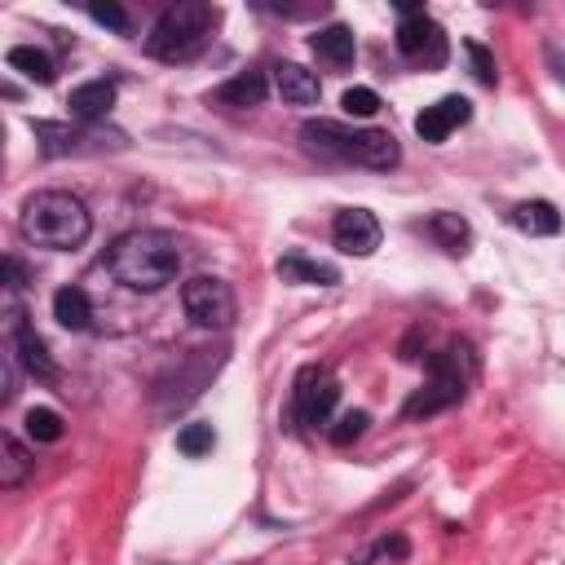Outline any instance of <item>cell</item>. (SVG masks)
I'll return each mask as SVG.
<instances>
[{
  "label": "cell",
  "mask_w": 565,
  "mask_h": 565,
  "mask_svg": "<svg viewBox=\"0 0 565 565\" xmlns=\"http://www.w3.org/2000/svg\"><path fill=\"white\" fill-rule=\"evenodd\" d=\"M274 89H278L282 102H292V107H314L319 93H323L319 76L306 71L301 63H278V67H274Z\"/></svg>",
  "instance_id": "4fadbf2b"
},
{
  "label": "cell",
  "mask_w": 565,
  "mask_h": 565,
  "mask_svg": "<svg viewBox=\"0 0 565 565\" xmlns=\"http://www.w3.org/2000/svg\"><path fill=\"white\" fill-rule=\"evenodd\" d=\"M107 265H111V274L124 282V288L159 292L164 282H173L177 269H181V247L164 230H129V234H120L111 243Z\"/></svg>",
  "instance_id": "6da1fadb"
},
{
  "label": "cell",
  "mask_w": 565,
  "mask_h": 565,
  "mask_svg": "<svg viewBox=\"0 0 565 565\" xmlns=\"http://www.w3.org/2000/svg\"><path fill=\"white\" fill-rule=\"evenodd\" d=\"M341 107H345V115H358V120H372V115L380 111V93H376V89H367V85H354V89H345V98H341Z\"/></svg>",
  "instance_id": "d4e9b609"
},
{
  "label": "cell",
  "mask_w": 565,
  "mask_h": 565,
  "mask_svg": "<svg viewBox=\"0 0 565 565\" xmlns=\"http://www.w3.org/2000/svg\"><path fill=\"white\" fill-rule=\"evenodd\" d=\"M181 306H186V319L195 328H230L234 323V292L225 278H212V274H195L181 282Z\"/></svg>",
  "instance_id": "8992f818"
},
{
  "label": "cell",
  "mask_w": 565,
  "mask_h": 565,
  "mask_svg": "<svg viewBox=\"0 0 565 565\" xmlns=\"http://www.w3.org/2000/svg\"><path fill=\"white\" fill-rule=\"evenodd\" d=\"M0 451H5V459H0V486H23L36 468V459L27 455V446L14 437V433H0Z\"/></svg>",
  "instance_id": "ffe728a7"
},
{
  "label": "cell",
  "mask_w": 565,
  "mask_h": 565,
  "mask_svg": "<svg viewBox=\"0 0 565 565\" xmlns=\"http://www.w3.org/2000/svg\"><path fill=\"white\" fill-rule=\"evenodd\" d=\"M54 319H58L67 332H89L93 306H89L85 288H58V292H54Z\"/></svg>",
  "instance_id": "ac0fdd59"
},
{
  "label": "cell",
  "mask_w": 565,
  "mask_h": 565,
  "mask_svg": "<svg viewBox=\"0 0 565 565\" xmlns=\"http://www.w3.org/2000/svg\"><path fill=\"white\" fill-rule=\"evenodd\" d=\"M5 63H10V71H19V76H27V80H36V85H54V58L45 54V49H36V45H14L10 54H5Z\"/></svg>",
  "instance_id": "44dd1931"
},
{
  "label": "cell",
  "mask_w": 565,
  "mask_h": 565,
  "mask_svg": "<svg viewBox=\"0 0 565 565\" xmlns=\"http://www.w3.org/2000/svg\"><path fill=\"white\" fill-rule=\"evenodd\" d=\"M278 278L282 282H306V288H336L341 269L328 265V261H314L306 252H288V256L278 261Z\"/></svg>",
  "instance_id": "7c38bea8"
},
{
  "label": "cell",
  "mask_w": 565,
  "mask_h": 565,
  "mask_svg": "<svg viewBox=\"0 0 565 565\" xmlns=\"http://www.w3.org/2000/svg\"><path fill=\"white\" fill-rule=\"evenodd\" d=\"M464 49H468V58H473V71H477V80H481V85H495V58L486 54V45L468 41Z\"/></svg>",
  "instance_id": "83f0119b"
},
{
  "label": "cell",
  "mask_w": 565,
  "mask_h": 565,
  "mask_svg": "<svg viewBox=\"0 0 565 565\" xmlns=\"http://www.w3.org/2000/svg\"><path fill=\"white\" fill-rule=\"evenodd\" d=\"M67 107H71V120H80V124H98V120L115 107V85H107V80H89V85L71 89Z\"/></svg>",
  "instance_id": "5bb4252c"
},
{
  "label": "cell",
  "mask_w": 565,
  "mask_h": 565,
  "mask_svg": "<svg viewBox=\"0 0 565 565\" xmlns=\"http://www.w3.org/2000/svg\"><path fill=\"white\" fill-rule=\"evenodd\" d=\"M512 225L521 234H556L561 230V212L547 199H525L512 208Z\"/></svg>",
  "instance_id": "d6986e66"
},
{
  "label": "cell",
  "mask_w": 565,
  "mask_h": 565,
  "mask_svg": "<svg viewBox=\"0 0 565 565\" xmlns=\"http://www.w3.org/2000/svg\"><path fill=\"white\" fill-rule=\"evenodd\" d=\"M310 49H314L323 63H332V67H350V63H354V54H358L354 32H350V27H341V23H332V27L314 32V36H310Z\"/></svg>",
  "instance_id": "e0dca14e"
},
{
  "label": "cell",
  "mask_w": 565,
  "mask_h": 565,
  "mask_svg": "<svg viewBox=\"0 0 565 565\" xmlns=\"http://www.w3.org/2000/svg\"><path fill=\"white\" fill-rule=\"evenodd\" d=\"M265 93H269V80H265V71H239L234 80H225L217 93H212V102L217 107H261L265 102Z\"/></svg>",
  "instance_id": "9a60e30c"
},
{
  "label": "cell",
  "mask_w": 565,
  "mask_h": 565,
  "mask_svg": "<svg viewBox=\"0 0 565 565\" xmlns=\"http://www.w3.org/2000/svg\"><path fill=\"white\" fill-rule=\"evenodd\" d=\"M398 54L420 63V67H442L446 63V36L442 27L424 14V10H411L402 5V23H398Z\"/></svg>",
  "instance_id": "52a82bcc"
},
{
  "label": "cell",
  "mask_w": 565,
  "mask_h": 565,
  "mask_svg": "<svg viewBox=\"0 0 565 565\" xmlns=\"http://www.w3.org/2000/svg\"><path fill=\"white\" fill-rule=\"evenodd\" d=\"M336 402H341V385H336V376H332V372H323V367H306V372L297 376V416H301V424H310V429H328V424H332Z\"/></svg>",
  "instance_id": "ba28073f"
},
{
  "label": "cell",
  "mask_w": 565,
  "mask_h": 565,
  "mask_svg": "<svg viewBox=\"0 0 565 565\" xmlns=\"http://www.w3.org/2000/svg\"><path fill=\"white\" fill-rule=\"evenodd\" d=\"M19 225H23V239L27 243L54 247V252L80 247L93 234V217H89L85 199L67 195V190H41V195H32Z\"/></svg>",
  "instance_id": "7a4b0ae2"
},
{
  "label": "cell",
  "mask_w": 565,
  "mask_h": 565,
  "mask_svg": "<svg viewBox=\"0 0 565 565\" xmlns=\"http://www.w3.org/2000/svg\"><path fill=\"white\" fill-rule=\"evenodd\" d=\"M301 137H306L310 151H319L328 159H345V164L376 168V173H389L402 159L398 142L389 133H380V129H345L336 120H306Z\"/></svg>",
  "instance_id": "3957f363"
},
{
  "label": "cell",
  "mask_w": 565,
  "mask_h": 565,
  "mask_svg": "<svg viewBox=\"0 0 565 565\" xmlns=\"http://www.w3.org/2000/svg\"><path fill=\"white\" fill-rule=\"evenodd\" d=\"M212 446H217V429H212V424H186V429L177 433V451L190 455V459L208 455Z\"/></svg>",
  "instance_id": "cb8c5ba5"
},
{
  "label": "cell",
  "mask_w": 565,
  "mask_h": 565,
  "mask_svg": "<svg viewBox=\"0 0 565 565\" xmlns=\"http://www.w3.org/2000/svg\"><path fill=\"white\" fill-rule=\"evenodd\" d=\"M332 239L345 256H372L380 247V221L367 208H345L332 221Z\"/></svg>",
  "instance_id": "9c48e42d"
},
{
  "label": "cell",
  "mask_w": 565,
  "mask_h": 565,
  "mask_svg": "<svg viewBox=\"0 0 565 565\" xmlns=\"http://www.w3.org/2000/svg\"><path fill=\"white\" fill-rule=\"evenodd\" d=\"M424 230H429L446 252H455V256H464L468 243H473V230H468V221H464L459 212H433Z\"/></svg>",
  "instance_id": "7402d4cb"
},
{
  "label": "cell",
  "mask_w": 565,
  "mask_h": 565,
  "mask_svg": "<svg viewBox=\"0 0 565 565\" xmlns=\"http://www.w3.org/2000/svg\"><path fill=\"white\" fill-rule=\"evenodd\" d=\"M23 424H27V437L32 442H58L63 437V416L54 407H32Z\"/></svg>",
  "instance_id": "603a6c76"
},
{
  "label": "cell",
  "mask_w": 565,
  "mask_h": 565,
  "mask_svg": "<svg viewBox=\"0 0 565 565\" xmlns=\"http://www.w3.org/2000/svg\"><path fill=\"white\" fill-rule=\"evenodd\" d=\"M89 14H93V23H102V27H111V32H129V14H124L120 5H111V0H107V5H102V0H93Z\"/></svg>",
  "instance_id": "4316f807"
},
{
  "label": "cell",
  "mask_w": 565,
  "mask_h": 565,
  "mask_svg": "<svg viewBox=\"0 0 565 565\" xmlns=\"http://www.w3.org/2000/svg\"><path fill=\"white\" fill-rule=\"evenodd\" d=\"M10 336H14V358L36 376V380H54L58 376V367H54V358H49V350H45V341L32 332V323L23 319V310H14L10 314Z\"/></svg>",
  "instance_id": "8fae6325"
},
{
  "label": "cell",
  "mask_w": 565,
  "mask_h": 565,
  "mask_svg": "<svg viewBox=\"0 0 565 565\" xmlns=\"http://www.w3.org/2000/svg\"><path fill=\"white\" fill-rule=\"evenodd\" d=\"M217 10L203 5V0H177L159 14V23L146 36V54L159 63H190L203 54L208 36H212Z\"/></svg>",
  "instance_id": "277c9868"
},
{
  "label": "cell",
  "mask_w": 565,
  "mask_h": 565,
  "mask_svg": "<svg viewBox=\"0 0 565 565\" xmlns=\"http://www.w3.org/2000/svg\"><path fill=\"white\" fill-rule=\"evenodd\" d=\"M367 424H372V416H367V411H345V416L328 429V437H332L336 446H350V442H358V437L367 433Z\"/></svg>",
  "instance_id": "484cf974"
},
{
  "label": "cell",
  "mask_w": 565,
  "mask_h": 565,
  "mask_svg": "<svg viewBox=\"0 0 565 565\" xmlns=\"http://www.w3.org/2000/svg\"><path fill=\"white\" fill-rule=\"evenodd\" d=\"M468 115H473V107H468V98H459V93H451V98H442V102H433V107H424L420 115H416V133H420V142H446L459 124H468Z\"/></svg>",
  "instance_id": "30bf717a"
},
{
  "label": "cell",
  "mask_w": 565,
  "mask_h": 565,
  "mask_svg": "<svg viewBox=\"0 0 565 565\" xmlns=\"http://www.w3.org/2000/svg\"><path fill=\"white\" fill-rule=\"evenodd\" d=\"M464 389H468V372L459 367V350H442V354L429 358V380H424V389L411 394V402H407L402 416H407V420L437 416V411L455 407V402L464 398Z\"/></svg>",
  "instance_id": "5b68a950"
},
{
  "label": "cell",
  "mask_w": 565,
  "mask_h": 565,
  "mask_svg": "<svg viewBox=\"0 0 565 565\" xmlns=\"http://www.w3.org/2000/svg\"><path fill=\"white\" fill-rule=\"evenodd\" d=\"M32 133L45 155H71V151H85V142H102V133H93V129H67V124H49V120H36Z\"/></svg>",
  "instance_id": "2e32d148"
}]
</instances>
